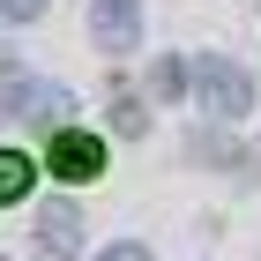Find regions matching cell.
<instances>
[{
  "label": "cell",
  "mask_w": 261,
  "mask_h": 261,
  "mask_svg": "<svg viewBox=\"0 0 261 261\" xmlns=\"http://www.w3.org/2000/svg\"><path fill=\"white\" fill-rule=\"evenodd\" d=\"M194 97L209 120H246V105H254V82H246L239 60H224V53H209V60H194Z\"/></svg>",
  "instance_id": "obj_1"
},
{
  "label": "cell",
  "mask_w": 261,
  "mask_h": 261,
  "mask_svg": "<svg viewBox=\"0 0 261 261\" xmlns=\"http://www.w3.org/2000/svg\"><path fill=\"white\" fill-rule=\"evenodd\" d=\"M15 112H30V120H67V90L22 75V67H0V120H15Z\"/></svg>",
  "instance_id": "obj_2"
},
{
  "label": "cell",
  "mask_w": 261,
  "mask_h": 261,
  "mask_svg": "<svg viewBox=\"0 0 261 261\" xmlns=\"http://www.w3.org/2000/svg\"><path fill=\"white\" fill-rule=\"evenodd\" d=\"M90 38L105 53H135L142 38V0H90Z\"/></svg>",
  "instance_id": "obj_3"
},
{
  "label": "cell",
  "mask_w": 261,
  "mask_h": 261,
  "mask_svg": "<svg viewBox=\"0 0 261 261\" xmlns=\"http://www.w3.org/2000/svg\"><path fill=\"white\" fill-rule=\"evenodd\" d=\"M38 261H75V239H82V217H75V201H45L38 209Z\"/></svg>",
  "instance_id": "obj_4"
},
{
  "label": "cell",
  "mask_w": 261,
  "mask_h": 261,
  "mask_svg": "<svg viewBox=\"0 0 261 261\" xmlns=\"http://www.w3.org/2000/svg\"><path fill=\"white\" fill-rule=\"evenodd\" d=\"M45 157H53V172H60V179H97V172H105V142L82 135V127H67V135H53V149H45Z\"/></svg>",
  "instance_id": "obj_5"
},
{
  "label": "cell",
  "mask_w": 261,
  "mask_h": 261,
  "mask_svg": "<svg viewBox=\"0 0 261 261\" xmlns=\"http://www.w3.org/2000/svg\"><path fill=\"white\" fill-rule=\"evenodd\" d=\"M22 194H30V157L0 149V209H8V201H22Z\"/></svg>",
  "instance_id": "obj_6"
},
{
  "label": "cell",
  "mask_w": 261,
  "mask_h": 261,
  "mask_svg": "<svg viewBox=\"0 0 261 261\" xmlns=\"http://www.w3.org/2000/svg\"><path fill=\"white\" fill-rule=\"evenodd\" d=\"M149 90H157V97H179L187 90V60H157L149 67Z\"/></svg>",
  "instance_id": "obj_7"
},
{
  "label": "cell",
  "mask_w": 261,
  "mask_h": 261,
  "mask_svg": "<svg viewBox=\"0 0 261 261\" xmlns=\"http://www.w3.org/2000/svg\"><path fill=\"white\" fill-rule=\"evenodd\" d=\"M53 0H0V15H15V22H30V15H45Z\"/></svg>",
  "instance_id": "obj_8"
},
{
  "label": "cell",
  "mask_w": 261,
  "mask_h": 261,
  "mask_svg": "<svg viewBox=\"0 0 261 261\" xmlns=\"http://www.w3.org/2000/svg\"><path fill=\"white\" fill-rule=\"evenodd\" d=\"M97 261H149V246H112V254H97Z\"/></svg>",
  "instance_id": "obj_9"
}]
</instances>
